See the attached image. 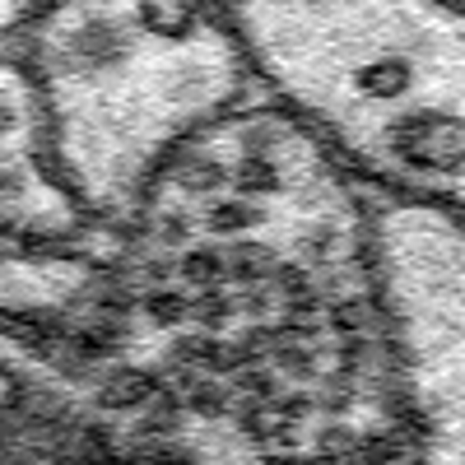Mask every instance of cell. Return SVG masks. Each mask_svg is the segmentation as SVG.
Segmentation results:
<instances>
[{
	"label": "cell",
	"instance_id": "1",
	"mask_svg": "<svg viewBox=\"0 0 465 465\" xmlns=\"http://www.w3.org/2000/svg\"><path fill=\"white\" fill-rule=\"evenodd\" d=\"M15 56L61 186L112 232L256 89L223 0H47Z\"/></svg>",
	"mask_w": 465,
	"mask_h": 465
},
{
	"label": "cell",
	"instance_id": "2",
	"mask_svg": "<svg viewBox=\"0 0 465 465\" xmlns=\"http://www.w3.org/2000/svg\"><path fill=\"white\" fill-rule=\"evenodd\" d=\"M256 89L386 201L465 223V0H223Z\"/></svg>",
	"mask_w": 465,
	"mask_h": 465
},
{
	"label": "cell",
	"instance_id": "3",
	"mask_svg": "<svg viewBox=\"0 0 465 465\" xmlns=\"http://www.w3.org/2000/svg\"><path fill=\"white\" fill-rule=\"evenodd\" d=\"M372 270L429 465H465V223L386 201Z\"/></svg>",
	"mask_w": 465,
	"mask_h": 465
},
{
	"label": "cell",
	"instance_id": "4",
	"mask_svg": "<svg viewBox=\"0 0 465 465\" xmlns=\"http://www.w3.org/2000/svg\"><path fill=\"white\" fill-rule=\"evenodd\" d=\"M0 465H116V401L84 335L0 317Z\"/></svg>",
	"mask_w": 465,
	"mask_h": 465
},
{
	"label": "cell",
	"instance_id": "5",
	"mask_svg": "<svg viewBox=\"0 0 465 465\" xmlns=\"http://www.w3.org/2000/svg\"><path fill=\"white\" fill-rule=\"evenodd\" d=\"M112 232L47 238L0 219V317L89 335L107 302Z\"/></svg>",
	"mask_w": 465,
	"mask_h": 465
},
{
	"label": "cell",
	"instance_id": "6",
	"mask_svg": "<svg viewBox=\"0 0 465 465\" xmlns=\"http://www.w3.org/2000/svg\"><path fill=\"white\" fill-rule=\"evenodd\" d=\"M0 219L28 232H47V238L112 232L94 223L61 186L47 153L43 116L33 103V84L15 52H0Z\"/></svg>",
	"mask_w": 465,
	"mask_h": 465
},
{
	"label": "cell",
	"instance_id": "7",
	"mask_svg": "<svg viewBox=\"0 0 465 465\" xmlns=\"http://www.w3.org/2000/svg\"><path fill=\"white\" fill-rule=\"evenodd\" d=\"M47 10V0H0V52H15L24 28Z\"/></svg>",
	"mask_w": 465,
	"mask_h": 465
}]
</instances>
